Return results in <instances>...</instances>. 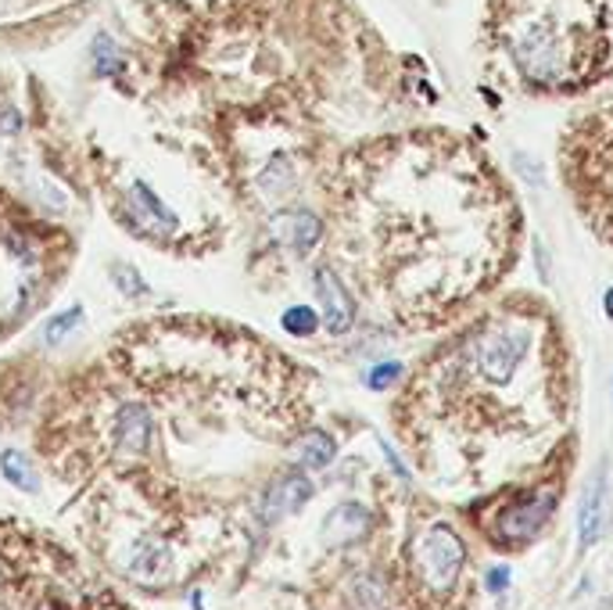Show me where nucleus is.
<instances>
[{"instance_id":"obj_1","label":"nucleus","mask_w":613,"mask_h":610,"mask_svg":"<svg viewBox=\"0 0 613 610\" xmlns=\"http://www.w3.org/2000/svg\"><path fill=\"white\" fill-rule=\"evenodd\" d=\"M0 585L33 610H126L79 560L22 524L0 521Z\"/></svg>"},{"instance_id":"obj_2","label":"nucleus","mask_w":613,"mask_h":610,"mask_svg":"<svg viewBox=\"0 0 613 610\" xmlns=\"http://www.w3.org/2000/svg\"><path fill=\"white\" fill-rule=\"evenodd\" d=\"M463 560H467V546L449 524H434L413 549V575L416 585L427 596H449L456 589Z\"/></svg>"},{"instance_id":"obj_3","label":"nucleus","mask_w":613,"mask_h":610,"mask_svg":"<svg viewBox=\"0 0 613 610\" xmlns=\"http://www.w3.org/2000/svg\"><path fill=\"white\" fill-rule=\"evenodd\" d=\"M531 352V331L520 324H492L474 338V370L488 385L506 388Z\"/></svg>"},{"instance_id":"obj_4","label":"nucleus","mask_w":613,"mask_h":610,"mask_svg":"<svg viewBox=\"0 0 613 610\" xmlns=\"http://www.w3.org/2000/svg\"><path fill=\"white\" fill-rule=\"evenodd\" d=\"M155 438V420L140 402H122L112 417V456L115 460H140L147 456Z\"/></svg>"},{"instance_id":"obj_5","label":"nucleus","mask_w":613,"mask_h":610,"mask_svg":"<svg viewBox=\"0 0 613 610\" xmlns=\"http://www.w3.org/2000/svg\"><path fill=\"white\" fill-rule=\"evenodd\" d=\"M553 507H556V496L553 492L524 496L513 507L502 510L495 532L502 535V542H527V539H535V535L545 528V521H549V514H553ZM499 535H495V539H499Z\"/></svg>"},{"instance_id":"obj_6","label":"nucleus","mask_w":613,"mask_h":610,"mask_svg":"<svg viewBox=\"0 0 613 610\" xmlns=\"http://www.w3.org/2000/svg\"><path fill=\"white\" fill-rule=\"evenodd\" d=\"M610 521V481H606V463H599L592 478L585 485L581 507H578V542L588 549L603 539Z\"/></svg>"},{"instance_id":"obj_7","label":"nucleus","mask_w":613,"mask_h":610,"mask_svg":"<svg viewBox=\"0 0 613 610\" xmlns=\"http://www.w3.org/2000/svg\"><path fill=\"white\" fill-rule=\"evenodd\" d=\"M316 295H320V305H323V324L330 334H345L352 331L355 324V302L341 284V277L330 270V266H320L316 270Z\"/></svg>"},{"instance_id":"obj_8","label":"nucleus","mask_w":613,"mask_h":610,"mask_svg":"<svg viewBox=\"0 0 613 610\" xmlns=\"http://www.w3.org/2000/svg\"><path fill=\"white\" fill-rule=\"evenodd\" d=\"M269 230H273V237L280 244H287L291 252L305 255L309 248H316L323 237V223L320 216H312L309 209H284L269 219Z\"/></svg>"},{"instance_id":"obj_9","label":"nucleus","mask_w":613,"mask_h":610,"mask_svg":"<svg viewBox=\"0 0 613 610\" xmlns=\"http://www.w3.org/2000/svg\"><path fill=\"white\" fill-rule=\"evenodd\" d=\"M312 481L305 478V474H280V478L266 488V496H262V517L266 521H280V517H287L294 514V510H302L305 503L312 499Z\"/></svg>"},{"instance_id":"obj_10","label":"nucleus","mask_w":613,"mask_h":610,"mask_svg":"<svg viewBox=\"0 0 613 610\" xmlns=\"http://www.w3.org/2000/svg\"><path fill=\"white\" fill-rule=\"evenodd\" d=\"M370 532V510L363 503H341L327 514L323 521V539L330 546H345V542H355L363 539V535Z\"/></svg>"},{"instance_id":"obj_11","label":"nucleus","mask_w":613,"mask_h":610,"mask_svg":"<svg viewBox=\"0 0 613 610\" xmlns=\"http://www.w3.org/2000/svg\"><path fill=\"white\" fill-rule=\"evenodd\" d=\"M130 209L137 212L140 227H147V230H176L180 227L176 216L165 209L162 198H158L147 183H133L130 187Z\"/></svg>"},{"instance_id":"obj_12","label":"nucleus","mask_w":613,"mask_h":610,"mask_svg":"<svg viewBox=\"0 0 613 610\" xmlns=\"http://www.w3.org/2000/svg\"><path fill=\"white\" fill-rule=\"evenodd\" d=\"M294 456H298L302 467L320 471V467H327V463L338 456V446H334V438H330L327 431H309V435L298 438V446H294Z\"/></svg>"},{"instance_id":"obj_13","label":"nucleus","mask_w":613,"mask_h":610,"mask_svg":"<svg viewBox=\"0 0 613 610\" xmlns=\"http://www.w3.org/2000/svg\"><path fill=\"white\" fill-rule=\"evenodd\" d=\"M0 471H4V478L15 488H22V492H40V478H36L26 453H19V449H4V453H0Z\"/></svg>"},{"instance_id":"obj_14","label":"nucleus","mask_w":613,"mask_h":610,"mask_svg":"<svg viewBox=\"0 0 613 610\" xmlns=\"http://www.w3.org/2000/svg\"><path fill=\"white\" fill-rule=\"evenodd\" d=\"M79 324H83V309H79V305H72V309L58 313L54 320H47V327H44V345H61V341L76 331Z\"/></svg>"},{"instance_id":"obj_15","label":"nucleus","mask_w":613,"mask_h":610,"mask_svg":"<svg viewBox=\"0 0 613 610\" xmlns=\"http://www.w3.org/2000/svg\"><path fill=\"white\" fill-rule=\"evenodd\" d=\"M316 327H320V316H316L309 305H294V309L284 313V331L287 334L309 338V334H316Z\"/></svg>"},{"instance_id":"obj_16","label":"nucleus","mask_w":613,"mask_h":610,"mask_svg":"<svg viewBox=\"0 0 613 610\" xmlns=\"http://www.w3.org/2000/svg\"><path fill=\"white\" fill-rule=\"evenodd\" d=\"M262 187L269 194H284L294 187V180H291V166H287V158L284 155H277L273 162H269V169L262 173Z\"/></svg>"},{"instance_id":"obj_17","label":"nucleus","mask_w":613,"mask_h":610,"mask_svg":"<svg viewBox=\"0 0 613 610\" xmlns=\"http://www.w3.org/2000/svg\"><path fill=\"white\" fill-rule=\"evenodd\" d=\"M112 280H115V288L122 291V295H130V298H137V295H144V291H147V280L126 263L112 266Z\"/></svg>"},{"instance_id":"obj_18","label":"nucleus","mask_w":613,"mask_h":610,"mask_svg":"<svg viewBox=\"0 0 613 610\" xmlns=\"http://www.w3.org/2000/svg\"><path fill=\"white\" fill-rule=\"evenodd\" d=\"M402 377V363H380L373 366L370 374H366V388H373V392H384Z\"/></svg>"},{"instance_id":"obj_19","label":"nucleus","mask_w":613,"mask_h":610,"mask_svg":"<svg viewBox=\"0 0 613 610\" xmlns=\"http://www.w3.org/2000/svg\"><path fill=\"white\" fill-rule=\"evenodd\" d=\"M22 130V119L15 108H8V112H0V141L4 137H15V133Z\"/></svg>"},{"instance_id":"obj_20","label":"nucleus","mask_w":613,"mask_h":610,"mask_svg":"<svg viewBox=\"0 0 613 610\" xmlns=\"http://www.w3.org/2000/svg\"><path fill=\"white\" fill-rule=\"evenodd\" d=\"M506 589H510V568L488 571V593H506Z\"/></svg>"},{"instance_id":"obj_21","label":"nucleus","mask_w":613,"mask_h":610,"mask_svg":"<svg viewBox=\"0 0 613 610\" xmlns=\"http://www.w3.org/2000/svg\"><path fill=\"white\" fill-rule=\"evenodd\" d=\"M603 309H606V316H610V320H613V288L606 291V298H603Z\"/></svg>"}]
</instances>
